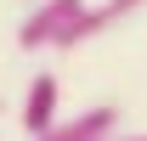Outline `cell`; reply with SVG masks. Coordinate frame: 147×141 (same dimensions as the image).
<instances>
[{"mask_svg": "<svg viewBox=\"0 0 147 141\" xmlns=\"http://www.w3.org/2000/svg\"><path fill=\"white\" fill-rule=\"evenodd\" d=\"M79 11H85V0H40L34 11L23 17V28H17V45H23V51H57L62 28H68Z\"/></svg>", "mask_w": 147, "mask_h": 141, "instance_id": "cell-1", "label": "cell"}, {"mask_svg": "<svg viewBox=\"0 0 147 141\" xmlns=\"http://www.w3.org/2000/svg\"><path fill=\"white\" fill-rule=\"evenodd\" d=\"M147 0H102V6H91L85 0V11L62 28V40H57V51H74V45H85V40H96V34H108V28H119V23L130 17V11H142Z\"/></svg>", "mask_w": 147, "mask_h": 141, "instance_id": "cell-2", "label": "cell"}, {"mask_svg": "<svg viewBox=\"0 0 147 141\" xmlns=\"http://www.w3.org/2000/svg\"><path fill=\"white\" fill-rule=\"evenodd\" d=\"M108 130H119V107H108V102H102V107L74 113V119H51L34 141H96V136H108Z\"/></svg>", "mask_w": 147, "mask_h": 141, "instance_id": "cell-3", "label": "cell"}, {"mask_svg": "<svg viewBox=\"0 0 147 141\" xmlns=\"http://www.w3.org/2000/svg\"><path fill=\"white\" fill-rule=\"evenodd\" d=\"M51 119H57V73H34L28 79V96H23V130L40 136Z\"/></svg>", "mask_w": 147, "mask_h": 141, "instance_id": "cell-4", "label": "cell"}, {"mask_svg": "<svg viewBox=\"0 0 147 141\" xmlns=\"http://www.w3.org/2000/svg\"><path fill=\"white\" fill-rule=\"evenodd\" d=\"M96 141H147V136H125V130H108V136H96Z\"/></svg>", "mask_w": 147, "mask_h": 141, "instance_id": "cell-5", "label": "cell"}]
</instances>
